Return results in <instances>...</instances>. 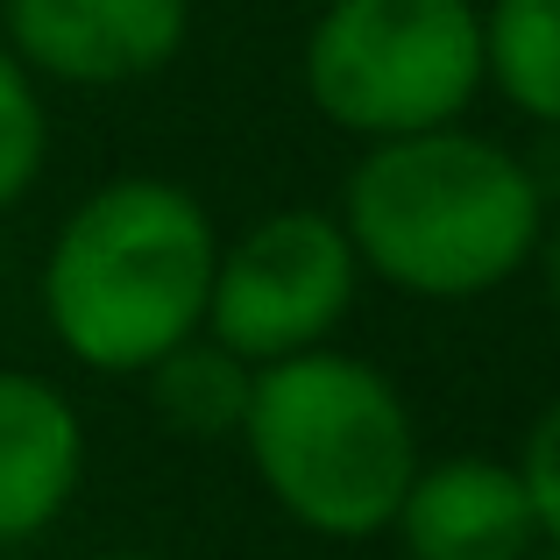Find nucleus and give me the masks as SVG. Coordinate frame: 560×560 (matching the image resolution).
I'll return each mask as SVG.
<instances>
[{
    "instance_id": "2",
    "label": "nucleus",
    "mask_w": 560,
    "mask_h": 560,
    "mask_svg": "<svg viewBox=\"0 0 560 560\" xmlns=\"http://www.w3.org/2000/svg\"><path fill=\"white\" fill-rule=\"evenodd\" d=\"M220 234L171 178H107L65 213L43 256V319L100 376H142L206 327Z\"/></svg>"
},
{
    "instance_id": "8",
    "label": "nucleus",
    "mask_w": 560,
    "mask_h": 560,
    "mask_svg": "<svg viewBox=\"0 0 560 560\" xmlns=\"http://www.w3.org/2000/svg\"><path fill=\"white\" fill-rule=\"evenodd\" d=\"M85 476V425L57 383L0 370V547L50 533Z\"/></svg>"
},
{
    "instance_id": "10",
    "label": "nucleus",
    "mask_w": 560,
    "mask_h": 560,
    "mask_svg": "<svg viewBox=\"0 0 560 560\" xmlns=\"http://www.w3.org/2000/svg\"><path fill=\"white\" fill-rule=\"evenodd\" d=\"M142 376H150V405H156V419H164L171 433H185V440H234V433H242L256 370H248L234 348H220L213 334L178 341L171 355H156Z\"/></svg>"
},
{
    "instance_id": "11",
    "label": "nucleus",
    "mask_w": 560,
    "mask_h": 560,
    "mask_svg": "<svg viewBox=\"0 0 560 560\" xmlns=\"http://www.w3.org/2000/svg\"><path fill=\"white\" fill-rule=\"evenodd\" d=\"M43 156H50L43 85L28 79V65L0 43V213L28 199V185L43 178Z\"/></svg>"
},
{
    "instance_id": "1",
    "label": "nucleus",
    "mask_w": 560,
    "mask_h": 560,
    "mask_svg": "<svg viewBox=\"0 0 560 560\" xmlns=\"http://www.w3.org/2000/svg\"><path fill=\"white\" fill-rule=\"evenodd\" d=\"M348 248L370 277L425 305H468L511 284L547 234V191L518 150L447 121L370 142L341 199Z\"/></svg>"
},
{
    "instance_id": "7",
    "label": "nucleus",
    "mask_w": 560,
    "mask_h": 560,
    "mask_svg": "<svg viewBox=\"0 0 560 560\" xmlns=\"http://www.w3.org/2000/svg\"><path fill=\"white\" fill-rule=\"evenodd\" d=\"M390 533L411 560H533L547 547L518 462H490V454L419 462Z\"/></svg>"
},
{
    "instance_id": "3",
    "label": "nucleus",
    "mask_w": 560,
    "mask_h": 560,
    "mask_svg": "<svg viewBox=\"0 0 560 560\" xmlns=\"http://www.w3.org/2000/svg\"><path fill=\"white\" fill-rule=\"evenodd\" d=\"M234 440L248 447L270 504L319 539L390 533L397 497L419 468V425L397 383L341 348L262 362Z\"/></svg>"
},
{
    "instance_id": "5",
    "label": "nucleus",
    "mask_w": 560,
    "mask_h": 560,
    "mask_svg": "<svg viewBox=\"0 0 560 560\" xmlns=\"http://www.w3.org/2000/svg\"><path fill=\"white\" fill-rule=\"evenodd\" d=\"M355 291L362 262L348 248V228L319 206H284L220 242L199 334H213L248 370H262V362L327 348L334 327L355 313Z\"/></svg>"
},
{
    "instance_id": "14",
    "label": "nucleus",
    "mask_w": 560,
    "mask_h": 560,
    "mask_svg": "<svg viewBox=\"0 0 560 560\" xmlns=\"http://www.w3.org/2000/svg\"><path fill=\"white\" fill-rule=\"evenodd\" d=\"M100 560H150V553H100Z\"/></svg>"
},
{
    "instance_id": "9",
    "label": "nucleus",
    "mask_w": 560,
    "mask_h": 560,
    "mask_svg": "<svg viewBox=\"0 0 560 560\" xmlns=\"http://www.w3.org/2000/svg\"><path fill=\"white\" fill-rule=\"evenodd\" d=\"M482 85H497L525 121L560 128V0L482 8Z\"/></svg>"
},
{
    "instance_id": "4",
    "label": "nucleus",
    "mask_w": 560,
    "mask_h": 560,
    "mask_svg": "<svg viewBox=\"0 0 560 560\" xmlns=\"http://www.w3.org/2000/svg\"><path fill=\"white\" fill-rule=\"evenodd\" d=\"M305 100L362 142L447 128L482 93L476 0H327L305 28Z\"/></svg>"
},
{
    "instance_id": "13",
    "label": "nucleus",
    "mask_w": 560,
    "mask_h": 560,
    "mask_svg": "<svg viewBox=\"0 0 560 560\" xmlns=\"http://www.w3.org/2000/svg\"><path fill=\"white\" fill-rule=\"evenodd\" d=\"M533 256H539V277H547V305L560 313V228H553V234H539Z\"/></svg>"
},
{
    "instance_id": "6",
    "label": "nucleus",
    "mask_w": 560,
    "mask_h": 560,
    "mask_svg": "<svg viewBox=\"0 0 560 560\" xmlns=\"http://www.w3.org/2000/svg\"><path fill=\"white\" fill-rule=\"evenodd\" d=\"M191 36V0H0V43L36 85H114L156 79Z\"/></svg>"
},
{
    "instance_id": "12",
    "label": "nucleus",
    "mask_w": 560,
    "mask_h": 560,
    "mask_svg": "<svg viewBox=\"0 0 560 560\" xmlns=\"http://www.w3.org/2000/svg\"><path fill=\"white\" fill-rule=\"evenodd\" d=\"M518 476H525V497H533V511H539L547 547H560V397L533 419V433H525Z\"/></svg>"
},
{
    "instance_id": "15",
    "label": "nucleus",
    "mask_w": 560,
    "mask_h": 560,
    "mask_svg": "<svg viewBox=\"0 0 560 560\" xmlns=\"http://www.w3.org/2000/svg\"><path fill=\"white\" fill-rule=\"evenodd\" d=\"M533 560H560V547H547V553H533Z\"/></svg>"
}]
</instances>
